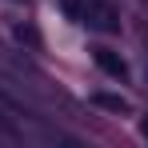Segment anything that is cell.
<instances>
[{
    "instance_id": "277c9868",
    "label": "cell",
    "mask_w": 148,
    "mask_h": 148,
    "mask_svg": "<svg viewBox=\"0 0 148 148\" xmlns=\"http://www.w3.org/2000/svg\"><path fill=\"white\" fill-rule=\"evenodd\" d=\"M60 8H64V16H68V20H80V12H84V4H80V0H60Z\"/></svg>"
},
{
    "instance_id": "7a4b0ae2",
    "label": "cell",
    "mask_w": 148,
    "mask_h": 148,
    "mask_svg": "<svg viewBox=\"0 0 148 148\" xmlns=\"http://www.w3.org/2000/svg\"><path fill=\"white\" fill-rule=\"evenodd\" d=\"M92 60L100 64V72L116 76V80H124V76H128V64H124V56H116L112 48H92Z\"/></svg>"
},
{
    "instance_id": "3957f363",
    "label": "cell",
    "mask_w": 148,
    "mask_h": 148,
    "mask_svg": "<svg viewBox=\"0 0 148 148\" xmlns=\"http://www.w3.org/2000/svg\"><path fill=\"white\" fill-rule=\"evenodd\" d=\"M92 104H96V108H104V112H132V104H128V100L124 96H116V92H92Z\"/></svg>"
},
{
    "instance_id": "5b68a950",
    "label": "cell",
    "mask_w": 148,
    "mask_h": 148,
    "mask_svg": "<svg viewBox=\"0 0 148 148\" xmlns=\"http://www.w3.org/2000/svg\"><path fill=\"white\" fill-rule=\"evenodd\" d=\"M140 132H144V136H148V116H144V124H140Z\"/></svg>"
},
{
    "instance_id": "6da1fadb",
    "label": "cell",
    "mask_w": 148,
    "mask_h": 148,
    "mask_svg": "<svg viewBox=\"0 0 148 148\" xmlns=\"http://www.w3.org/2000/svg\"><path fill=\"white\" fill-rule=\"evenodd\" d=\"M80 20L88 28H96V32H120V16H116V8L108 0H88L84 12H80Z\"/></svg>"
}]
</instances>
